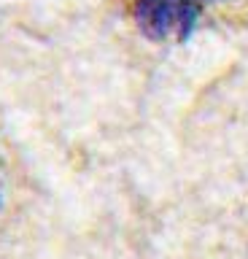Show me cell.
<instances>
[{"label": "cell", "mask_w": 248, "mask_h": 259, "mask_svg": "<svg viewBox=\"0 0 248 259\" xmlns=\"http://www.w3.org/2000/svg\"><path fill=\"white\" fill-rule=\"evenodd\" d=\"M197 19V0H135V24L148 40H189Z\"/></svg>", "instance_id": "cell-1"}]
</instances>
